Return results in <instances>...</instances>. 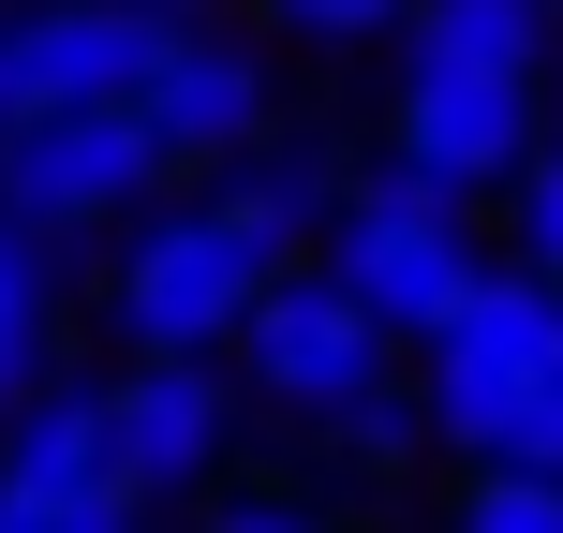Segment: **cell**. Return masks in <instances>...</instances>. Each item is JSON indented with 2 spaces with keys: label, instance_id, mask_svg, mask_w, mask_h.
Segmentation results:
<instances>
[{
  "label": "cell",
  "instance_id": "obj_21",
  "mask_svg": "<svg viewBox=\"0 0 563 533\" xmlns=\"http://www.w3.org/2000/svg\"><path fill=\"white\" fill-rule=\"evenodd\" d=\"M134 15H164V30H208V0H134Z\"/></svg>",
  "mask_w": 563,
  "mask_h": 533
},
{
  "label": "cell",
  "instance_id": "obj_6",
  "mask_svg": "<svg viewBox=\"0 0 563 533\" xmlns=\"http://www.w3.org/2000/svg\"><path fill=\"white\" fill-rule=\"evenodd\" d=\"M386 356H400V341L371 326V297L341 267H282L267 311H253V341H238V370H253L282 415H356V400L386 386Z\"/></svg>",
  "mask_w": 563,
  "mask_h": 533
},
{
  "label": "cell",
  "instance_id": "obj_11",
  "mask_svg": "<svg viewBox=\"0 0 563 533\" xmlns=\"http://www.w3.org/2000/svg\"><path fill=\"white\" fill-rule=\"evenodd\" d=\"M0 489H30V504H134L119 489V415L104 386H45L15 430H0Z\"/></svg>",
  "mask_w": 563,
  "mask_h": 533
},
{
  "label": "cell",
  "instance_id": "obj_22",
  "mask_svg": "<svg viewBox=\"0 0 563 533\" xmlns=\"http://www.w3.org/2000/svg\"><path fill=\"white\" fill-rule=\"evenodd\" d=\"M549 30H563V0H549Z\"/></svg>",
  "mask_w": 563,
  "mask_h": 533
},
{
  "label": "cell",
  "instance_id": "obj_1",
  "mask_svg": "<svg viewBox=\"0 0 563 533\" xmlns=\"http://www.w3.org/2000/svg\"><path fill=\"white\" fill-rule=\"evenodd\" d=\"M327 267L356 281V297H371V326H386V341H416V356L460 326V297L489 281V253H475V208H460L430 164H400V148L356 178V208L327 223Z\"/></svg>",
  "mask_w": 563,
  "mask_h": 533
},
{
  "label": "cell",
  "instance_id": "obj_10",
  "mask_svg": "<svg viewBox=\"0 0 563 533\" xmlns=\"http://www.w3.org/2000/svg\"><path fill=\"white\" fill-rule=\"evenodd\" d=\"M208 208H223V223L253 237L267 267H297V253H311V223H341V208H356V178H341V148H327V134H311V148H297V134H267L253 164L208 178Z\"/></svg>",
  "mask_w": 563,
  "mask_h": 533
},
{
  "label": "cell",
  "instance_id": "obj_18",
  "mask_svg": "<svg viewBox=\"0 0 563 533\" xmlns=\"http://www.w3.org/2000/svg\"><path fill=\"white\" fill-rule=\"evenodd\" d=\"M208 533H341V519L297 504V489H223V504H208Z\"/></svg>",
  "mask_w": 563,
  "mask_h": 533
},
{
  "label": "cell",
  "instance_id": "obj_9",
  "mask_svg": "<svg viewBox=\"0 0 563 533\" xmlns=\"http://www.w3.org/2000/svg\"><path fill=\"white\" fill-rule=\"evenodd\" d=\"M104 415H119V489H208L223 475V445H238V400H223V370L208 356H134L104 386Z\"/></svg>",
  "mask_w": 563,
  "mask_h": 533
},
{
  "label": "cell",
  "instance_id": "obj_5",
  "mask_svg": "<svg viewBox=\"0 0 563 533\" xmlns=\"http://www.w3.org/2000/svg\"><path fill=\"white\" fill-rule=\"evenodd\" d=\"M164 148H148L134 104H89V119H30V134H0V223L15 237H89L119 223V208L164 193Z\"/></svg>",
  "mask_w": 563,
  "mask_h": 533
},
{
  "label": "cell",
  "instance_id": "obj_4",
  "mask_svg": "<svg viewBox=\"0 0 563 533\" xmlns=\"http://www.w3.org/2000/svg\"><path fill=\"white\" fill-rule=\"evenodd\" d=\"M148 59H164V15H134V0H0V134L134 104Z\"/></svg>",
  "mask_w": 563,
  "mask_h": 533
},
{
  "label": "cell",
  "instance_id": "obj_14",
  "mask_svg": "<svg viewBox=\"0 0 563 533\" xmlns=\"http://www.w3.org/2000/svg\"><path fill=\"white\" fill-rule=\"evenodd\" d=\"M445 533H563V489L519 475V459H475V475H460V504H445Z\"/></svg>",
  "mask_w": 563,
  "mask_h": 533
},
{
  "label": "cell",
  "instance_id": "obj_7",
  "mask_svg": "<svg viewBox=\"0 0 563 533\" xmlns=\"http://www.w3.org/2000/svg\"><path fill=\"white\" fill-rule=\"evenodd\" d=\"M134 119H148V148H164L178 178H223V164H253L282 134V89H267V59L238 45V30H164Z\"/></svg>",
  "mask_w": 563,
  "mask_h": 533
},
{
  "label": "cell",
  "instance_id": "obj_2",
  "mask_svg": "<svg viewBox=\"0 0 563 533\" xmlns=\"http://www.w3.org/2000/svg\"><path fill=\"white\" fill-rule=\"evenodd\" d=\"M267 253L223 223V208H148L134 223V253H119V341L134 356H238L253 341V311H267Z\"/></svg>",
  "mask_w": 563,
  "mask_h": 533
},
{
  "label": "cell",
  "instance_id": "obj_13",
  "mask_svg": "<svg viewBox=\"0 0 563 533\" xmlns=\"http://www.w3.org/2000/svg\"><path fill=\"white\" fill-rule=\"evenodd\" d=\"M45 326H59V297H45V237L0 223V430L45 400Z\"/></svg>",
  "mask_w": 563,
  "mask_h": 533
},
{
  "label": "cell",
  "instance_id": "obj_15",
  "mask_svg": "<svg viewBox=\"0 0 563 533\" xmlns=\"http://www.w3.org/2000/svg\"><path fill=\"white\" fill-rule=\"evenodd\" d=\"M327 430H341V459H356V475H400V459L430 445V400H400V386H371L356 415H327Z\"/></svg>",
  "mask_w": 563,
  "mask_h": 533
},
{
  "label": "cell",
  "instance_id": "obj_19",
  "mask_svg": "<svg viewBox=\"0 0 563 533\" xmlns=\"http://www.w3.org/2000/svg\"><path fill=\"white\" fill-rule=\"evenodd\" d=\"M0 533H134V504H30V489H0Z\"/></svg>",
  "mask_w": 563,
  "mask_h": 533
},
{
  "label": "cell",
  "instance_id": "obj_3",
  "mask_svg": "<svg viewBox=\"0 0 563 533\" xmlns=\"http://www.w3.org/2000/svg\"><path fill=\"white\" fill-rule=\"evenodd\" d=\"M563 386V281H534V267H489L475 297H460V326L430 341V430L445 445H475V459H505L519 445V415Z\"/></svg>",
  "mask_w": 563,
  "mask_h": 533
},
{
  "label": "cell",
  "instance_id": "obj_20",
  "mask_svg": "<svg viewBox=\"0 0 563 533\" xmlns=\"http://www.w3.org/2000/svg\"><path fill=\"white\" fill-rule=\"evenodd\" d=\"M505 459H519V475H549V489H563V386L534 400V415H519V445H505Z\"/></svg>",
  "mask_w": 563,
  "mask_h": 533
},
{
  "label": "cell",
  "instance_id": "obj_12",
  "mask_svg": "<svg viewBox=\"0 0 563 533\" xmlns=\"http://www.w3.org/2000/svg\"><path fill=\"white\" fill-rule=\"evenodd\" d=\"M416 75H534L549 59V0H416Z\"/></svg>",
  "mask_w": 563,
  "mask_h": 533
},
{
  "label": "cell",
  "instance_id": "obj_16",
  "mask_svg": "<svg viewBox=\"0 0 563 533\" xmlns=\"http://www.w3.org/2000/svg\"><path fill=\"white\" fill-rule=\"evenodd\" d=\"M519 267H534V281H563V134L519 164Z\"/></svg>",
  "mask_w": 563,
  "mask_h": 533
},
{
  "label": "cell",
  "instance_id": "obj_8",
  "mask_svg": "<svg viewBox=\"0 0 563 533\" xmlns=\"http://www.w3.org/2000/svg\"><path fill=\"white\" fill-rule=\"evenodd\" d=\"M386 148L400 164H430L445 193H489V178L534 164V75H416L400 59V104H386Z\"/></svg>",
  "mask_w": 563,
  "mask_h": 533
},
{
  "label": "cell",
  "instance_id": "obj_17",
  "mask_svg": "<svg viewBox=\"0 0 563 533\" xmlns=\"http://www.w3.org/2000/svg\"><path fill=\"white\" fill-rule=\"evenodd\" d=\"M297 45H371V30H416V0H267Z\"/></svg>",
  "mask_w": 563,
  "mask_h": 533
}]
</instances>
